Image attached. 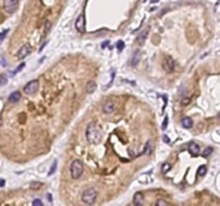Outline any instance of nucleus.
<instances>
[{"label": "nucleus", "mask_w": 220, "mask_h": 206, "mask_svg": "<svg viewBox=\"0 0 220 206\" xmlns=\"http://www.w3.org/2000/svg\"><path fill=\"white\" fill-rule=\"evenodd\" d=\"M20 98H22V95H20V91H14L10 95V97H9V102H11V103H17V102L20 100Z\"/></svg>", "instance_id": "14"}, {"label": "nucleus", "mask_w": 220, "mask_h": 206, "mask_svg": "<svg viewBox=\"0 0 220 206\" xmlns=\"http://www.w3.org/2000/svg\"><path fill=\"white\" fill-rule=\"evenodd\" d=\"M39 89V81L33 80V81L27 83L24 87V93L26 95H34Z\"/></svg>", "instance_id": "6"}, {"label": "nucleus", "mask_w": 220, "mask_h": 206, "mask_svg": "<svg viewBox=\"0 0 220 206\" xmlns=\"http://www.w3.org/2000/svg\"><path fill=\"white\" fill-rule=\"evenodd\" d=\"M162 67H163V69H164V71H165L167 73H172L176 68V62L172 57H170V56L165 57V58L163 59Z\"/></svg>", "instance_id": "5"}, {"label": "nucleus", "mask_w": 220, "mask_h": 206, "mask_svg": "<svg viewBox=\"0 0 220 206\" xmlns=\"http://www.w3.org/2000/svg\"><path fill=\"white\" fill-rule=\"evenodd\" d=\"M5 33H7V31H4V32L0 33V42H1V41L4 39V36H5Z\"/></svg>", "instance_id": "28"}, {"label": "nucleus", "mask_w": 220, "mask_h": 206, "mask_svg": "<svg viewBox=\"0 0 220 206\" xmlns=\"http://www.w3.org/2000/svg\"><path fill=\"white\" fill-rule=\"evenodd\" d=\"M46 197H47V200H49V201H52V195H51V194L47 193V194H46Z\"/></svg>", "instance_id": "30"}, {"label": "nucleus", "mask_w": 220, "mask_h": 206, "mask_svg": "<svg viewBox=\"0 0 220 206\" xmlns=\"http://www.w3.org/2000/svg\"><path fill=\"white\" fill-rule=\"evenodd\" d=\"M213 153V148L212 147H207V148H205V149L203 150V153H202V156H203L204 158H207L209 155H212Z\"/></svg>", "instance_id": "20"}, {"label": "nucleus", "mask_w": 220, "mask_h": 206, "mask_svg": "<svg viewBox=\"0 0 220 206\" xmlns=\"http://www.w3.org/2000/svg\"><path fill=\"white\" fill-rule=\"evenodd\" d=\"M75 28L80 33H85L86 31V20H85V14L82 13L78 17V20L75 22Z\"/></svg>", "instance_id": "7"}, {"label": "nucleus", "mask_w": 220, "mask_h": 206, "mask_svg": "<svg viewBox=\"0 0 220 206\" xmlns=\"http://www.w3.org/2000/svg\"><path fill=\"white\" fill-rule=\"evenodd\" d=\"M20 5L18 0H4L3 1V9L4 11L9 14H13L17 11Z\"/></svg>", "instance_id": "4"}, {"label": "nucleus", "mask_w": 220, "mask_h": 206, "mask_svg": "<svg viewBox=\"0 0 220 206\" xmlns=\"http://www.w3.org/2000/svg\"><path fill=\"white\" fill-rule=\"evenodd\" d=\"M182 126L186 129H190L192 126H193V121L190 117H185L182 120Z\"/></svg>", "instance_id": "16"}, {"label": "nucleus", "mask_w": 220, "mask_h": 206, "mask_svg": "<svg viewBox=\"0 0 220 206\" xmlns=\"http://www.w3.org/2000/svg\"><path fill=\"white\" fill-rule=\"evenodd\" d=\"M102 130L96 122H90L86 129V137L87 141L92 145H98L102 138Z\"/></svg>", "instance_id": "1"}, {"label": "nucleus", "mask_w": 220, "mask_h": 206, "mask_svg": "<svg viewBox=\"0 0 220 206\" xmlns=\"http://www.w3.org/2000/svg\"><path fill=\"white\" fill-rule=\"evenodd\" d=\"M42 187V182H32L30 184V188L32 190H39Z\"/></svg>", "instance_id": "18"}, {"label": "nucleus", "mask_w": 220, "mask_h": 206, "mask_svg": "<svg viewBox=\"0 0 220 206\" xmlns=\"http://www.w3.org/2000/svg\"><path fill=\"white\" fill-rule=\"evenodd\" d=\"M206 171H207V168L205 165H201L198 170V176L199 177H203L204 175L206 174Z\"/></svg>", "instance_id": "17"}, {"label": "nucleus", "mask_w": 220, "mask_h": 206, "mask_svg": "<svg viewBox=\"0 0 220 206\" xmlns=\"http://www.w3.org/2000/svg\"><path fill=\"white\" fill-rule=\"evenodd\" d=\"M147 33H148V31H147V30H144V31H142V32L138 36V38H136V42H138L140 45L144 44V42H145V40H146V38H147Z\"/></svg>", "instance_id": "15"}, {"label": "nucleus", "mask_w": 220, "mask_h": 206, "mask_svg": "<svg viewBox=\"0 0 220 206\" xmlns=\"http://www.w3.org/2000/svg\"><path fill=\"white\" fill-rule=\"evenodd\" d=\"M8 83V76L5 74H0V85L3 86Z\"/></svg>", "instance_id": "21"}, {"label": "nucleus", "mask_w": 220, "mask_h": 206, "mask_svg": "<svg viewBox=\"0 0 220 206\" xmlns=\"http://www.w3.org/2000/svg\"><path fill=\"white\" fill-rule=\"evenodd\" d=\"M24 67H25V63H24V62H23V63H20V65L18 66V67H17L16 70H15L14 72H12V74H16V73H18V72L20 71V70H22V69L24 68Z\"/></svg>", "instance_id": "26"}, {"label": "nucleus", "mask_w": 220, "mask_h": 206, "mask_svg": "<svg viewBox=\"0 0 220 206\" xmlns=\"http://www.w3.org/2000/svg\"><path fill=\"white\" fill-rule=\"evenodd\" d=\"M133 203H134V205L136 206H140L142 205L143 203H144V194L139 191V192H136L134 194V197H133Z\"/></svg>", "instance_id": "10"}, {"label": "nucleus", "mask_w": 220, "mask_h": 206, "mask_svg": "<svg viewBox=\"0 0 220 206\" xmlns=\"http://www.w3.org/2000/svg\"><path fill=\"white\" fill-rule=\"evenodd\" d=\"M32 205L33 206H42L43 205V203H42V201L41 200H38V199H36L34 201L32 202Z\"/></svg>", "instance_id": "25"}, {"label": "nucleus", "mask_w": 220, "mask_h": 206, "mask_svg": "<svg viewBox=\"0 0 220 206\" xmlns=\"http://www.w3.org/2000/svg\"><path fill=\"white\" fill-rule=\"evenodd\" d=\"M171 163H169V162H165V163H163L162 164V173H167L169 171L171 170Z\"/></svg>", "instance_id": "19"}, {"label": "nucleus", "mask_w": 220, "mask_h": 206, "mask_svg": "<svg viewBox=\"0 0 220 206\" xmlns=\"http://www.w3.org/2000/svg\"><path fill=\"white\" fill-rule=\"evenodd\" d=\"M102 109H103V112L105 114H112L115 109V105L112 101H106L105 103L103 104Z\"/></svg>", "instance_id": "9"}, {"label": "nucleus", "mask_w": 220, "mask_h": 206, "mask_svg": "<svg viewBox=\"0 0 220 206\" xmlns=\"http://www.w3.org/2000/svg\"><path fill=\"white\" fill-rule=\"evenodd\" d=\"M31 51H32V49H31L30 44L26 43V44H24L20 49V51H18V53H17V58H18L20 60L24 59V58H26L27 56H29V55H30Z\"/></svg>", "instance_id": "8"}, {"label": "nucleus", "mask_w": 220, "mask_h": 206, "mask_svg": "<svg viewBox=\"0 0 220 206\" xmlns=\"http://www.w3.org/2000/svg\"><path fill=\"white\" fill-rule=\"evenodd\" d=\"M188 150H189V153L193 156H196V155L200 153V146L198 145L196 143H190L189 146H188Z\"/></svg>", "instance_id": "11"}, {"label": "nucleus", "mask_w": 220, "mask_h": 206, "mask_svg": "<svg viewBox=\"0 0 220 206\" xmlns=\"http://www.w3.org/2000/svg\"><path fill=\"white\" fill-rule=\"evenodd\" d=\"M97 195H98L97 190L94 189V188H88L82 194V201L87 205H91V204H94L96 202Z\"/></svg>", "instance_id": "3"}, {"label": "nucleus", "mask_w": 220, "mask_h": 206, "mask_svg": "<svg viewBox=\"0 0 220 206\" xmlns=\"http://www.w3.org/2000/svg\"><path fill=\"white\" fill-rule=\"evenodd\" d=\"M85 88H86V93H94L96 89H97V84H96V82L94 81H88L85 86Z\"/></svg>", "instance_id": "13"}, {"label": "nucleus", "mask_w": 220, "mask_h": 206, "mask_svg": "<svg viewBox=\"0 0 220 206\" xmlns=\"http://www.w3.org/2000/svg\"><path fill=\"white\" fill-rule=\"evenodd\" d=\"M141 57H142V53L141 51H135L133 56H132V59H131V65L135 67V66L139 65L140 60H141Z\"/></svg>", "instance_id": "12"}, {"label": "nucleus", "mask_w": 220, "mask_h": 206, "mask_svg": "<svg viewBox=\"0 0 220 206\" xmlns=\"http://www.w3.org/2000/svg\"><path fill=\"white\" fill-rule=\"evenodd\" d=\"M84 172V165H83V162L78 159H75L72 161L71 165H70V174H71V177L73 179H78L82 176V174Z\"/></svg>", "instance_id": "2"}, {"label": "nucleus", "mask_w": 220, "mask_h": 206, "mask_svg": "<svg viewBox=\"0 0 220 206\" xmlns=\"http://www.w3.org/2000/svg\"><path fill=\"white\" fill-rule=\"evenodd\" d=\"M163 141H164V143H170V138H169L167 135H164V136H163Z\"/></svg>", "instance_id": "29"}, {"label": "nucleus", "mask_w": 220, "mask_h": 206, "mask_svg": "<svg viewBox=\"0 0 220 206\" xmlns=\"http://www.w3.org/2000/svg\"><path fill=\"white\" fill-rule=\"evenodd\" d=\"M169 203L167 201H164V200H158L157 202H156V205L157 206H167Z\"/></svg>", "instance_id": "23"}, {"label": "nucleus", "mask_w": 220, "mask_h": 206, "mask_svg": "<svg viewBox=\"0 0 220 206\" xmlns=\"http://www.w3.org/2000/svg\"><path fill=\"white\" fill-rule=\"evenodd\" d=\"M144 1H146V0H144Z\"/></svg>", "instance_id": "31"}, {"label": "nucleus", "mask_w": 220, "mask_h": 206, "mask_svg": "<svg viewBox=\"0 0 220 206\" xmlns=\"http://www.w3.org/2000/svg\"><path fill=\"white\" fill-rule=\"evenodd\" d=\"M56 166H57V161L55 160L53 163V165H52V168H51V170H49V175L51 176V175H53L54 173H55V170H56Z\"/></svg>", "instance_id": "22"}, {"label": "nucleus", "mask_w": 220, "mask_h": 206, "mask_svg": "<svg viewBox=\"0 0 220 206\" xmlns=\"http://www.w3.org/2000/svg\"><path fill=\"white\" fill-rule=\"evenodd\" d=\"M167 121H169V118L165 117V118H164V121H163V124H162V130H165V129H167Z\"/></svg>", "instance_id": "27"}, {"label": "nucleus", "mask_w": 220, "mask_h": 206, "mask_svg": "<svg viewBox=\"0 0 220 206\" xmlns=\"http://www.w3.org/2000/svg\"><path fill=\"white\" fill-rule=\"evenodd\" d=\"M123 45L125 44H123V42H122V41H118V42H117V44H116V47H117L118 51H122V49H123Z\"/></svg>", "instance_id": "24"}]
</instances>
